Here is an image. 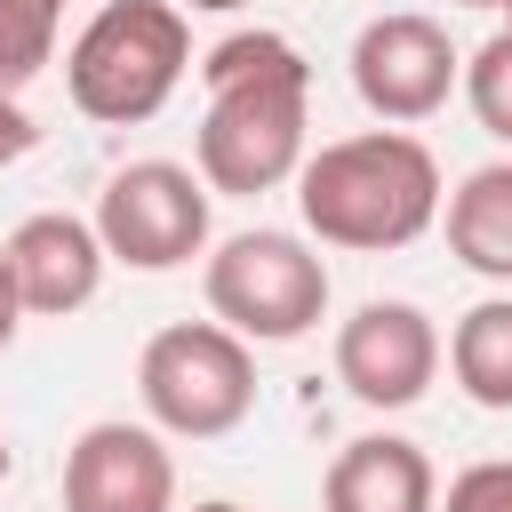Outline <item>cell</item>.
<instances>
[{
  "label": "cell",
  "instance_id": "6da1fadb",
  "mask_svg": "<svg viewBox=\"0 0 512 512\" xmlns=\"http://www.w3.org/2000/svg\"><path fill=\"white\" fill-rule=\"evenodd\" d=\"M200 88H208V112H200L192 160H200L208 192L256 200V192H280L312 160L304 152L312 64L296 56V40H280V32H232V40H216L200 56Z\"/></svg>",
  "mask_w": 512,
  "mask_h": 512
},
{
  "label": "cell",
  "instance_id": "7a4b0ae2",
  "mask_svg": "<svg viewBox=\"0 0 512 512\" xmlns=\"http://www.w3.org/2000/svg\"><path fill=\"white\" fill-rule=\"evenodd\" d=\"M296 208L312 224V240L328 248H408L432 232L440 216V160L400 136V128H368V136H336L296 168Z\"/></svg>",
  "mask_w": 512,
  "mask_h": 512
},
{
  "label": "cell",
  "instance_id": "3957f363",
  "mask_svg": "<svg viewBox=\"0 0 512 512\" xmlns=\"http://www.w3.org/2000/svg\"><path fill=\"white\" fill-rule=\"evenodd\" d=\"M184 64H192V24L176 0H104L64 48V88L88 120L136 128L176 96Z\"/></svg>",
  "mask_w": 512,
  "mask_h": 512
},
{
  "label": "cell",
  "instance_id": "277c9868",
  "mask_svg": "<svg viewBox=\"0 0 512 512\" xmlns=\"http://www.w3.org/2000/svg\"><path fill=\"white\" fill-rule=\"evenodd\" d=\"M136 392H144V416L160 432H176V440H224L256 408L248 336H232L224 320H176V328H160L144 344Z\"/></svg>",
  "mask_w": 512,
  "mask_h": 512
},
{
  "label": "cell",
  "instance_id": "5b68a950",
  "mask_svg": "<svg viewBox=\"0 0 512 512\" xmlns=\"http://www.w3.org/2000/svg\"><path fill=\"white\" fill-rule=\"evenodd\" d=\"M208 312L248 344H296L328 312V264L296 232H232L208 256Z\"/></svg>",
  "mask_w": 512,
  "mask_h": 512
},
{
  "label": "cell",
  "instance_id": "8992f818",
  "mask_svg": "<svg viewBox=\"0 0 512 512\" xmlns=\"http://www.w3.org/2000/svg\"><path fill=\"white\" fill-rule=\"evenodd\" d=\"M96 240L128 272H176L208 248V184L176 160H128L96 192Z\"/></svg>",
  "mask_w": 512,
  "mask_h": 512
},
{
  "label": "cell",
  "instance_id": "52a82bcc",
  "mask_svg": "<svg viewBox=\"0 0 512 512\" xmlns=\"http://www.w3.org/2000/svg\"><path fill=\"white\" fill-rule=\"evenodd\" d=\"M456 80H464V56H456L448 32H440L432 16H416V8L376 16V24H360V40H352V88H360V104H368L376 120H392V128L432 120Z\"/></svg>",
  "mask_w": 512,
  "mask_h": 512
},
{
  "label": "cell",
  "instance_id": "ba28073f",
  "mask_svg": "<svg viewBox=\"0 0 512 512\" xmlns=\"http://www.w3.org/2000/svg\"><path fill=\"white\" fill-rule=\"evenodd\" d=\"M336 376H344V392L360 408H408L440 376V328L416 304L376 296L336 328Z\"/></svg>",
  "mask_w": 512,
  "mask_h": 512
},
{
  "label": "cell",
  "instance_id": "9c48e42d",
  "mask_svg": "<svg viewBox=\"0 0 512 512\" xmlns=\"http://www.w3.org/2000/svg\"><path fill=\"white\" fill-rule=\"evenodd\" d=\"M176 464L152 424H88L64 448V512H168Z\"/></svg>",
  "mask_w": 512,
  "mask_h": 512
},
{
  "label": "cell",
  "instance_id": "30bf717a",
  "mask_svg": "<svg viewBox=\"0 0 512 512\" xmlns=\"http://www.w3.org/2000/svg\"><path fill=\"white\" fill-rule=\"evenodd\" d=\"M0 248H8V272H16L24 312H40V320L80 312V304L104 288V264H112L104 240H96V216H64V208L24 216Z\"/></svg>",
  "mask_w": 512,
  "mask_h": 512
},
{
  "label": "cell",
  "instance_id": "8fae6325",
  "mask_svg": "<svg viewBox=\"0 0 512 512\" xmlns=\"http://www.w3.org/2000/svg\"><path fill=\"white\" fill-rule=\"evenodd\" d=\"M320 504L328 512H432L440 504V480H432V456L400 432H360L336 448L328 480H320Z\"/></svg>",
  "mask_w": 512,
  "mask_h": 512
},
{
  "label": "cell",
  "instance_id": "7c38bea8",
  "mask_svg": "<svg viewBox=\"0 0 512 512\" xmlns=\"http://www.w3.org/2000/svg\"><path fill=\"white\" fill-rule=\"evenodd\" d=\"M448 256L480 280H512V160H488L448 192Z\"/></svg>",
  "mask_w": 512,
  "mask_h": 512
},
{
  "label": "cell",
  "instance_id": "4fadbf2b",
  "mask_svg": "<svg viewBox=\"0 0 512 512\" xmlns=\"http://www.w3.org/2000/svg\"><path fill=\"white\" fill-rule=\"evenodd\" d=\"M448 368H456L472 408H512V296H488L456 320Z\"/></svg>",
  "mask_w": 512,
  "mask_h": 512
},
{
  "label": "cell",
  "instance_id": "5bb4252c",
  "mask_svg": "<svg viewBox=\"0 0 512 512\" xmlns=\"http://www.w3.org/2000/svg\"><path fill=\"white\" fill-rule=\"evenodd\" d=\"M56 32H64V0H0V96L40 80V64L56 56Z\"/></svg>",
  "mask_w": 512,
  "mask_h": 512
},
{
  "label": "cell",
  "instance_id": "9a60e30c",
  "mask_svg": "<svg viewBox=\"0 0 512 512\" xmlns=\"http://www.w3.org/2000/svg\"><path fill=\"white\" fill-rule=\"evenodd\" d=\"M464 104H472V120H480L496 144H512V24H496V32L472 48V64H464Z\"/></svg>",
  "mask_w": 512,
  "mask_h": 512
},
{
  "label": "cell",
  "instance_id": "2e32d148",
  "mask_svg": "<svg viewBox=\"0 0 512 512\" xmlns=\"http://www.w3.org/2000/svg\"><path fill=\"white\" fill-rule=\"evenodd\" d=\"M448 512H512V456H480L448 480Z\"/></svg>",
  "mask_w": 512,
  "mask_h": 512
},
{
  "label": "cell",
  "instance_id": "e0dca14e",
  "mask_svg": "<svg viewBox=\"0 0 512 512\" xmlns=\"http://www.w3.org/2000/svg\"><path fill=\"white\" fill-rule=\"evenodd\" d=\"M40 144V128H32V112L16 104V96H0V168H16L24 152Z\"/></svg>",
  "mask_w": 512,
  "mask_h": 512
},
{
  "label": "cell",
  "instance_id": "ac0fdd59",
  "mask_svg": "<svg viewBox=\"0 0 512 512\" xmlns=\"http://www.w3.org/2000/svg\"><path fill=\"white\" fill-rule=\"evenodd\" d=\"M16 320H24V296H16V272H8V248H0V352H8V336H16Z\"/></svg>",
  "mask_w": 512,
  "mask_h": 512
},
{
  "label": "cell",
  "instance_id": "d6986e66",
  "mask_svg": "<svg viewBox=\"0 0 512 512\" xmlns=\"http://www.w3.org/2000/svg\"><path fill=\"white\" fill-rule=\"evenodd\" d=\"M176 8H208V16H224V8H248V0H176Z\"/></svg>",
  "mask_w": 512,
  "mask_h": 512
},
{
  "label": "cell",
  "instance_id": "ffe728a7",
  "mask_svg": "<svg viewBox=\"0 0 512 512\" xmlns=\"http://www.w3.org/2000/svg\"><path fill=\"white\" fill-rule=\"evenodd\" d=\"M192 512H240V504H224V496H216V504H192Z\"/></svg>",
  "mask_w": 512,
  "mask_h": 512
},
{
  "label": "cell",
  "instance_id": "44dd1931",
  "mask_svg": "<svg viewBox=\"0 0 512 512\" xmlns=\"http://www.w3.org/2000/svg\"><path fill=\"white\" fill-rule=\"evenodd\" d=\"M464 8H512V0H464Z\"/></svg>",
  "mask_w": 512,
  "mask_h": 512
},
{
  "label": "cell",
  "instance_id": "7402d4cb",
  "mask_svg": "<svg viewBox=\"0 0 512 512\" xmlns=\"http://www.w3.org/2000/svg\"><path fill=\"white\" fill-rule=\"evenodd\" d=\"M0 480H8V432H0Z\"/></svg>",
  "mask_w": 512,
  "mask_h": 512
},
{
  "label": "cell",
  "instance_id": "603a6c76",
  "mask_svg": "<svg viewBox=\"0 0 512 512\" xmlns=\"http://www.w3.org/2000/svg\"><path fill=\"white\" fill-rule=\"evenodd\" d=\"M504 24H512V8H504Z\"/></svg>",
  "mask_w": 512,
  "mask_h": 512
}]
</instances>
